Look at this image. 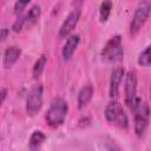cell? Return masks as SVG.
<instances>
[{
	"label": "cell",
	"instance_id": "cell-1",
	"mask_svg": "<svg viewBox=\"0 0 151 151\" xmlns=\"http://www.w3.org/2000/svg\"><path fill=\"white\" fill-rule=\"evenodd\" d=\"M67 111H68L67 103L60 97L54 98L51 101L50 107L46 113V120H47L48 125L52 127H58L59 125H61L65 120Z\"/></svg>",
	"mask_w": 151,
	"mask_h": 151
},
{
	"label": "cell",
	"instance_id": "cell-2",
	"mask_svg": "<svg viewBox=\"0 0 151 151\" xmlns=\"http://www.w3.org/2000/svg\"><path fill=\"white\" fill-rule=\"evenodd\" d=\"M105 118L109 123L116 125L119 129H127L129 119L123 110V106L118 101H111L105 109Z\"/></svg>",
	"mask_w": 151,
	"mask_h": 151
},
{
	"label": "cell",
	"instance_id": "cell-3",
	"mask_svg": "<svg viewBox=\"0 0 151 151\" xmlns=\"http://www.w3.org/2000/svg\"><path fill=\"white\" fill-rule=\"evenodd\" d=\"M123 55H124V50H123V42L120 35L112 37L106 42V45L101 51L103 59L109 63H117L123 59Z\"/></svg>",
	"mask_w": 151,
	"mask_h": 151
},
{
	"label": "cell",
	"instance_id": "cell-4",
	"mask_svg": "<svg viewBox=\"0 0 151 151\" xmlns=\"http://www.w3.org/2000/svg\"><path fill=\"white\" fill-rule=\"evenodd\" d=\"M132 112L134 117V132L137 133V136H142L145 132L149 124L150 107L146 103H143L139 100Z\"/></svg>",
	"mask_w": 151,
	"mask_h": 151
},
{
	"label": "cell",
	"instance_id": "cell-5",
	"mask_svg": "<svg viewBox=\"0 0 151 151\" xmlns=\"http://www.w3.org/2000/svg\"><path fill=\"white\" fill-rule=\"evenodd\" d=\"M150 13H151V4L149 1L139 2V5L137 6V8L134 11L132 21L130 24V32L132 35H134L139 32V29L143 27V25L147 20Z\"/></svg>",
	"mask_w": 151,
	"mask_h": 151
},
{
	"label": "cell",
	"instance_id": "cell-6",
	"mask_svg": "<svg viewBox=\"0 0 151 151\" xmlns=\"http://www.w3.org/2000/svg\"><path fill=\"white\" fill-rule=\"evenodd\" d=\"M137 78L133 72H127L125 79V104L133 111L137 106L139 99L137 98Z\"/></svg>",
	"mask_w": 151,
	"mask_h": 151
},
{
	"label": "cell",
	"instance_id": "cell-7",
	"mask_svg": "<svg viewBox=\"0 0 151 151\" xmlns=\"http://www.w3.org/2000/svg\"><path fill=\"white\" fill-rule=\"evenodd\" d=\"M42 105V86L40 84L34 85L26 99V112L29 116H34L41 109Z\"/></svg>",
	"mask_w": 151,
	"mask_h": 151
},
{
	"label": "cell",
	"instance_id": "cell-8",
	"mask_svg": "<svg viewBox=\"0 0 151 151\" xmlns=\"http://www.w3.org/2000/svg\"><path fill=\"white\" fill-rule=\"evenodd\" d=\"M40 13H41L40 6H38V5L32 6L31 9L28 11V13H27L25 17L18 19V20L14 22V25H13V31H14V32H19V31H21L22 28H26V27L32 26V25L39 19Z\"/></svg>",
	"mask_w": 151,
	"mask_h": 151
},
{
	"label": "cell",
	"instance_id": "cell-9",
	"mask_svg": "<svg viewBox=\"0 0 151 151\" xmlns=\"http://www.w3.org/2000/svg\"><path fill=\"white\" fill-rule=\"evenodd\" d=\"M79 19H80V9L76 8V9H73V11L66 17V19L64 20V22H63V25H61V27H60V29H59V38H65V37H67V35L76 28V26H77Z\"/></svg>",
	"mask_w": 151,
	"mask_h": 151
},
{
	"label": "cell",
	"instance_id": "cell-10",
	"mask_svg": "<svg viewBox=\"0 0 151 151\" xmlns=\"http://www.w3.org/2000/svg\"><path fill=\"white\" fill-rule=\"evenodd\" d=\"M125 74V71L123 67H117L113 70L111 74V81H110V97L116 98L119 92V85L123 80V77Z\"/></svg>",
	"mask_w": 151,
	"mask_h": 151
},
{
	"label": "cell",
	"instance_id": "cell-11",
	"mask_svg": "<svg viewBox=\"0 0 151 151\" xmlns=\"http://www.w3.org/2000/svg\"><path fill=\"white\" fill-rule=\"evenodd\" d=\"M21 54V50L17 46H11L8 48H6L5 53H4V61L2 65L5 68H11L19 59Z\"/></svg>",
	"mask_w": 151,
	"mask_h": 151
},
{
	"label": "cell",
	"instance_id": "cell-12",
	"mask_svg": "<svg viewBox=\"0 0 151 151\" xmlns=\"http://www.w3.org/2000/svg\"><path fill=\"white\" fill-rule=\"evenodd\" d=\"M78 44H79V35L78 34H73V35L68 37V39L66 40V44L63 47V57L65 60H68L72 57L76 48L78 47Z\"/></svg>",
	"mask_w": 151,
	"mask_h": 151
},
{
	"label": "cell",
	"instance_id": "cell-13",
	"mask_svg": "<svg viewBox=\"0 0 151 151\" xmlns=\"http://www.w3.org/2000/svg\"><path fill=\"white\" fill-rule=\"evenodd\" d=\"M92 94H93V87L92 85H85L78 93V107L79 109H83L87 105V103L91 100L92 98Z\"/></svg>",
	"mask_w": 151,
	"mask_h": 151
},
{
	"label": "cell",
	"instance_id": "cell-14",
	"mask_svg": "<svg viewBox=\"0 0 151 151\" xmlns=\"http://www.w3.org/2000/svg\"><path fill=\"white\" fill-rule=\"evenodd\" d=\"M46 139V136L41 132V131H34L29 138V142H28V145H29V149L31 150H37L39 149L42 143L45 142Z\"/></svg>",
	"mask_w": 151,
	"mask_h": 151
},
{
	"label": "cell",
	"instance_id": "cell-15",
	"mask_svg": "<svg viewBox=\"0 0 151 151\" xmlns=\"http://www.w3.org/2000/svg\"><path fill=\"white\" fill-rule=\"evenodd\" d=\"M111 9H112V2H111V1H104V2L100 5L99 18H100V21H101V22H105V21L109 19L110 13H111Z\"/></svg>",
	"mask_w": 151,
	"mask_h": 151
},
{
	"label": "cell",
	"instance_id": "cell-16",
	"mask_svg": "<svg viewBox=\"0 0 151 151\" xmlns=\"http://www.w3.org/2000/svg\"><path fill=\"white\" fill-rule=\"evenodd\" d=\"M138 64L140 66L151 65V45H149L138 57Z\"/></svg>",
	"mask_w": 151,
	"mask_h": 151
},
{
	"label": "cell",
	"instance_id": "cell-17",
	"mask_svg": "<svg viewBox=\"0 0 151 151\" xmlns=\"http://www.w3.org/2000/svg\"><path fill=\"white\" fill-rule=\"evenodd\" d=\"M46 60H47L46 57H45V55H41V57L35 61V64H34V66H33V77H34V78L40 77L41 72H42L44 68H45Z\"/></svg>",
	"mask_w": 151,
	"mask_h": 151
},
{
	"label": "cell",
	"instance_id": "cell-18",
	"mask_svg": "<svg viewBox=\"0 0 151 151\" xmlns=\"http://www.w3.org/2000/svg\"><path fill=\"white\" fill-rule=\"evenodd\" d=\"M29 4V1H17L14 5V12L15 13H20L22 12V9Z\"/></svg>",
	"mask_w": 151,
	"mask_h": 151
},
{
	"label": "cell",
	"instance_id": "cell-19",
	"mask_svg": "<svg viewBox=\"0 0 151 151\" xmlns=\"http://www.w3.org/2000/svg\"><path fill=\"white\" fill-rule=\"evenodd\" d=\"M7 34H8V29L7 28H2L1 29V41H5L6 40Z\"/></svg>",
	"mask_w": 151,
	"mask_h": 151
},
{
	"label": "cell",
	"instance_id": "cell-20",
	"mask_svg": "<svg viewBox=\"0 0 151 151\" xmlns=\"http://www.w3.org/2000/svg\"><path fill=\"white\" fill-rule=\"evenodd\" d=\"M6 94H7V90H6V88H2V90H1V101L5 100Z\"/></svg>",
	"mask_w": 151,
	"mask_h": 151
},
{
	"label": "cell",
	"instance_id": "cell-21",
	"mask_svg": "<svg viewBox=\"0 0 151 151\" xmlns=\"http://www.w3.org/2000/svg\"><path fill=\"white\" fill-rule=\"evenodd\" d=\"M150 94H151V87H150Z\"/></svg>",
	"mask_w": 151,
	"mask_h": 151
}]
</instances>
